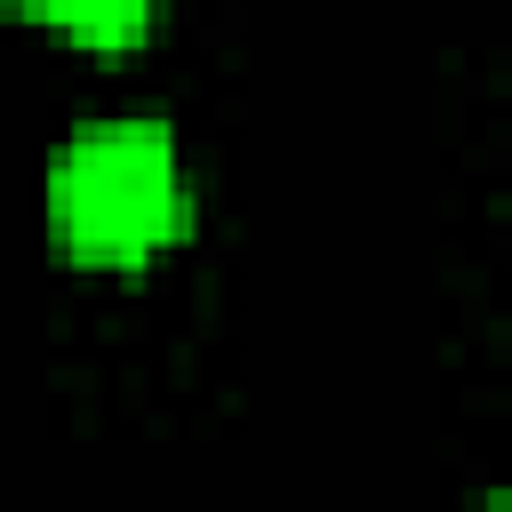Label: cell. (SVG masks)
<instances>
[{
  "label": "cell",
  "mask_w": 512,
  "mask_h": 512,
  "mask_svg": "<svg viewBox=\"0 0 512 512\" xmlns=\"http://www.w3.org/2000/svg\"><path fill=\"white\" fill-rule=\"evenodd\" d=\"M184 216V152L160 120H88L48 168V224L80 264H144Z\"/></svg>",
  "instance_id": "1"
},
{
  "label": "cell",
  "mask_w": 512,
  "mask_h": 512,
  "mask_svg": "<svg viewBox=\"0 0 512 512\" xmlns=\"http://www.w3.org/2000/svg\"><path fill=\"white\" fill-rule=\"evenodd\" d=\"M16 8H32L40 24H56L80 48H136L152 24V0H16Z\"/></svg>",
  "instance_id": "2"
},
{
  "label": "cell",
  "mask_w": 512,
  "mask_h": 512,
  "mask_svg": "<svg viewBox=\"0 0 512 512\" xmlns=\"http://www.w3.org/2000/svg\"><path fill=\"white\" fill-rule=\"evenodd\" d=\"M0 8H16V0H0Z\"/></svg>",
  "instance_id": "3"
}]
</instances>
